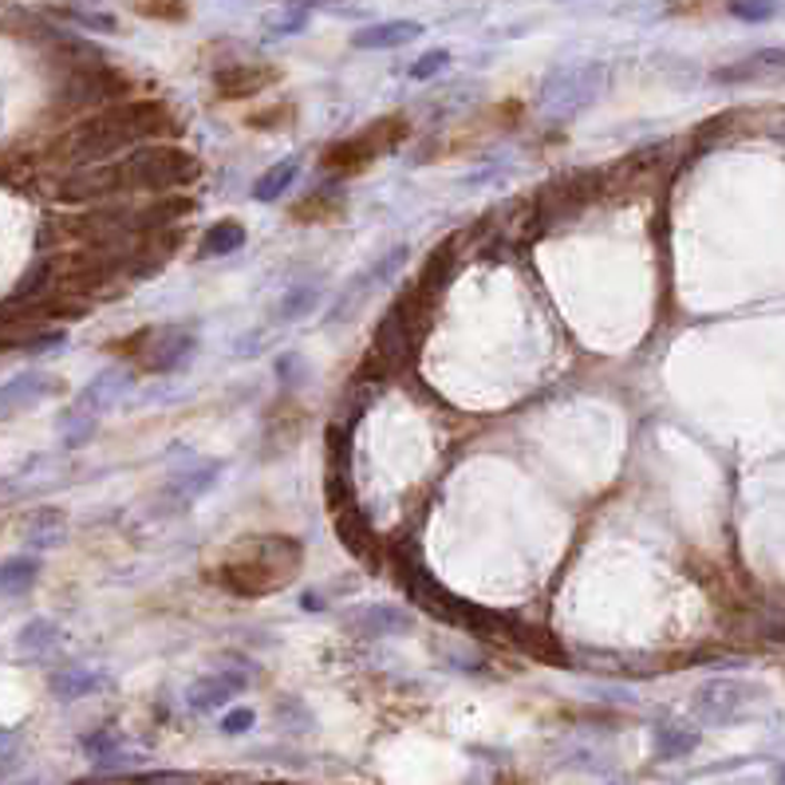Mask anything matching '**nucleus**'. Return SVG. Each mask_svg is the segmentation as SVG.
Returning a JSON list of instances; mask_svg holds the SVG:
<instances>
[{
	"label": "nucleus",
	"instance_id": "obj_3",
	"mask_svg": "<svg viewBox=\"0 0 785 785\" xmlns=\"http://www.w3.org/2000/svg\"><path fill=\"white\" fill-rule=\"evenodd\" d=\"M119 166V186L122 194H170L190 186L198 178V158L190 150L174 147V143H147V147H135L130 155L115 158Z\"/></svg>",
	"mask_w": 785,
	"mask_h": 785
},
{
	"label": "nucleus",
	"instance_id": "obj_19",
	"mask_svg": "<svg viewBox=\"0 0 785 785\" xmlns=\"http://www.w3.org/2000/svg\"><path fill=\"white\" fill-rule=\"evenodd\" d=\"M699 746V734L687 730V726H659L656 730V758H683V754H690Z\"/></svg>",
	"mask_w": 785,
	"mask_h": 785
},
{
	"label": "nucleus",
	"instance_id": "obj_9",
	"mask_svg": "<svg viewBox=\"0 0 785 785\" xmlns=\"http://www.w3.org/2000/svg\"><path fill=\"white\" fill-rule=\"evenodd\" d=\"M403 265H406V249H395V253H387V257H380V261H375L372 268H363V273L355 276L352 285H347V293L336 301V308H332V324H340V320H344L347 312H355V308H360V304L367 301V296H372L380 285H387L391 276H395Z\"/></svg>",
	"mask_w": 785,
	"mask_h": 785
},
{
	"label": "nucleus",
	"instance_id": "obj_24",
	"mask_svg": "<svg viewBox=\"0 0 785 785\" xmlns=\"http://www.w3.org/2000/svg\"><path fill=\"white\" fill-rule=\"evenodd\" d=\"M340 214V202H328L324 194H308L301 206L293 209L296 222H328V217Z\"/></svg>",
	"mask_w": 785,
	"mask_h": 785
},
{
	"label": "nucleus",
	"instance_id": "obj_18",
	"mask_svg": "<svg viewBox=\"0 0 785 785\" xmlns=\"http://www.w3.org/2000/svg\"><path fill=\"white\" fill-rule=\"evenodd\" d=\"M48 383L52 380H40V375H20V380H12L9 387H0V414H9L12 406L20 403H36L40 395H48Z\"/></svg>",
	"mask_w": 785,
	"mask_h": 785
},
{
	"label": "nucleus",
	"instance_id": "obj_31",
	"mask_svg": "<svg viewBox=\"0 0 785 785\" xmlns=\"http://www.w3.org/2000/svg\"><path fill=\"white\" fill-rule=\"evenodd\" d=\"M285 115H288V107H276V111H265V115H253V127H273V122L276 119H285Z\"/></svg>",
	"mask_w": 785,
	"mask_h": 785
},
{
	"label": "nucleus",
	"instance_id": "obj_5",
	"mask_svg": "<svg viewBox=\"0 0 785 785\" xmlns=\"http://www.w3.org/2000/svg\"><path fill=\"white\" fill-rule=\"evenodd\" d=\"M406 138V119L403 115H387V119H375L367 130H360L355 138H340L324 150V166L332 174H360L375 163L380 155H387L391 147H399Z\"/></svg>",
	"mask_w": 785,
	"mask_h": 785
},
{
	"label": "nucleus",
	"instance_id": "obj_28",
	"mask_svg": "<svg viewBox=\"0 0 785 785\" xmlns=\"http://www.w3.org/2000/svg\"><path fill=\"white\" fill-rule=\"evenodd\" d=\"M730 12L743 20H766V17H774V4H769V0H734Z\"/></svg>",
	"mask_w": 785,
	"mask_h": 785
},
{
	"label": "nucleus",
	"instance_id": "obj_2",
	"mask_svg": "<svg viewBox=\"0 0 785 785\" xmlns=\"http://www.w3.org/2000/svg\"><path fill=\"white\" fill-rule=\"evenodd\" d=\"M301 565L304 549L296 537H242L217 569V580L237 596H268L281 592Z\"/></svg>",
	"mask_w": 785,
	"mask_h": 785
},
{
	"label": "nucleus",
	"instance_id": "obj_20",
	"mask_svg": "<svg viewBox=\"0 0 785 785\" xmlns=\"http://www.w3.org/2000/svg\"><path fill=\"white\" fill-rule=\"evenodd\" d=\"M316 301H320L316 285H293L285 296H281V304H276V320H285V324L304 320L312 308H316Z\"/></svg>",
	"mask_w": 785,
	"mask_h": 785
},
{
	"label": "nucleus",
	"instance_id": "obj_17",
	"mask_svg": "<svg viewBox=\"0 0 785 785\" xmlns=\"http://www.w3.org/2000/svg\"><path fill=\"white\" fill-rule=\"evenodd\" d=\"M245 245V225L242 222H217L206 229V237H202V253L206 257H229V253H237Z\"/></svg>",
	"mask_w": 785,
	"mask_h": 785
},
{
	"label": "nucleus",
	"instance_id": "obj_32",
	"mask_svg": "<svg viewBox=\"0 0 785 785\" xmlns=\"http://www.w3.org/2000/svg\"><path fill=\"white\" fill-rule=\"evenodd\" d=\"M304 28V12H296V17H285L276 20V32H301Z\"/></svg>",
	"mask_w": 785,
	"mask_h": 785
},
{
	"label": "nucleus",
	"instance_id": "obj_27",
	"mask_svg": "<svg viewBox=\"0 0 785 785\" xmlns=\"http://www.w3.org/2000/svg\"><path fill=\"white\" fill-rule=\"evenodd\" d=\"M48 644H56V628L52 624H43V620H36V624H28L24 628V639H20V648H28V651H40V648H48Z\"/></svg>",
	"mask_w": 785,
	"mask_h": 785
},
{
	"label": "nucleus",
	"instance_id": "obj_4",
	"mask_svg": "<svg viewBox=\"0 0 785 785\" xmlns=\"http://www.w3.org/2000/svg\"><path fill=\"white\" fill-rule=\"evenodd\" d=\"M431 301H434V293H426L423 285H414L387 308L380 332H375V347H380V360L387 363V367H403L414 355V347L423 340Z\"/></svg>",
	"mask_w": 785,
	"mask_h": 785
},
{
	"label": "nucleus",
	"instance_id": "obj_25",
	"mask_svg": "<svg viewBox=\"0 0 785 785\" xmlns=\"http://www.w3.org/2000/svg\"><path fill=\"white\" fill-rule=\"evenodd\" d=\"M442 68H450V52H447V48H431V52H423L419 60L411 63V71H406V76L423 84V79H434V76H439Z\"/></svg>",
	"mask_w": 785,
	"mask_h": 785
},
{
	"label": "nucleus",
	"instance_id": "obj_23",
	"mask_svg": "<svg viewBox=\"0 0 785 785\" xmlns=\"http://www.w3.org/2000/svg\"><path fill=\"white\" fill-rule=\"evenodd\" d=\"M32 580H36V561H28V557L0 565V588H4V592H24Z\"/></svg>",
	"mask_w": 785,
	"mask_h": 785
},
{
	"label": "nucleus",
	"instance_id": "obj_26",
	"mask_svg": "<svg viewBox=\"0 0 785 785\" xmlns=\"http://www.w3.org/2000/svg\"><path fill=\"white\" fill-rule=\"evenodd\" d=\"M276 375L285 383H304V375H308V363H304L301 352H288L276 360Z\"/></svg>",
	"mask_w": 785,
	"mask_h": 785
},
{
	"label": "nucleus",
	"instance_id": "obj_11",
	"mask_svg": "<svg viewBox=\"0 0 785 785\" xmlns=\"http://www.w3.org/2000/svg\"><path fill=\"white\" fill-rule=\"evenodd\" d=\"M347 628L360 631L367 639H380V636H403V631L414 628V616L406 608H395V605H367L360 612L347 616Z\"/></svg>",
	"mask_w": 785,
	"mask_h": 785
},
{
	"label": "nucleus",
	"instance_id": "obj_1",
	"mask_svg": "<svg viewBox=\"0 0 785 785\" xmlns=\"http://www.w3.org/2000/svg\"><path fill=\"white\" fill-rule=\"evenodd\" d=\"M174 130V119L166 104L155 99H122L104 111L87 115L71 130L56 138V147L48 150V163L63 166V170H84V166L115 163V158L130 155L135 147H147V138Z\"/></svg>",
	"mask_w": 785,
	"mask_h": 785
},
{
	"label": "nucleus",
	"instance_id": "obj_7",
	"mask_svg": "<svg viewBox=\"0 0 785 785\" xmlns=\"http://www.w3.org/2000/svg\"><path fill=\"white\" fill-rule=\"evenodd\" d=\"M754 690L738 679H710L695 690V715L710 726H723V723H734V718L743 715L746 703H750Z\"/></svg>",
	"mask_w": 785,
	"mask_h": 785
},
{
	"label": "nucleus",
	"instance_id": "obj_6",
	"mask_svg": "<svg viewBox=\"0 0 785 785\" xmlns=\"http://www.w3.org/2000/svg\"><path fill=\"white\" fill-rule=\"evenodd\" d=\"M194 347H198V332H194V324H163V328H147V344H143V352H138V367L150 375H170L190 360Z\"/></svg>",
	"mask_w": 785,
	"mask_h": 785
},
{
	"label": "nucleus",
	"instance_id": "obj_33",
	"mask_svg": "<svg viewBox=\"0 0 785 785\" xmlns=\"http://www.w3.org/2000/svg\"><path fill=\"white\" fill-rule=\"evenodd\" d=\"M304 608H308V612H316V608H324V600H320L316 592H304Z\"/></svg>",
	"mask_w": 785,
	"mask_h": 785
},
{
	"label": "nucleus",
	"instance_id": "obj_34",
	"mask_svg": "<svg viewBox=\"0 0 785 785\" xmlns=\"http://www.w3.org/2000/svg\"><path fill=\"white\" fill-rule=\"evenodd\" d=\"M777 785H785V766H782V769H777Z\"/></svg>",
	"mask_w": 785,
	"mask_h": 785
},
{
	"label": "nucleus",
	"instance_id": "obj_10",
	"mask_svg": "<svg viewBox=\"0 0 785 785\" xmlns=\"http://www.w3.org/2000/svg\"><path fill=\"white\" fill-rule=\"evenodd\" d=\"M276 79H281V71L268 68V63H229L214 76V87L222 99H249L273 87Z\"/></svg>",
	"mask_w": 785,
	"mask_h": 785
},
{
	"label": "nucleus",
	"instance_id": "obj_29",
	"mask_svg": "<svg viewBox=\"0 0 785 785\" xmlns=\"http://www.w3.org/2000/svg\"><path fill=\"white\" fill-rule=\"evenodd\" d=\"M249 726H253V710H245V707L225 710V718H222V730L225 734H245Z\"/></svg>",
	"mask_w": 785,
	"mask_h": 785
},
{
	"label": "nucleus",
	"instance_id": "obj_15",
	"mask_svg": "<svg viewBox=\"0 0 785 785\" xmlns=\"http://www.w3.org/2000/svg\"><path fill=\"white\" fill-rule=\"evenodd\" d=\"M301 178V163L296 158H285V163L268 166L257 181H253V198L257 202H276L281 194H288V186Z\"/></svg>",
	"mask_w": 785,
	"mask_h": 785
},
{
	"label": "nucleus",
	"instance_id": "obj_22",
	"mask_svg": "<svg viewBox=\"0 0 785 785\" xmlns=\"http://www.w3.org/2000/svg\"><path fill=\"white\" fill-rule=\"evenodd\" d=\"M96 687H99V675H87V671H79V667H71V671L52 679V690L60 699H79V695H87V690H96Z\"/></svg>",
	"mask_w": 785,
	"mask_h": 785
},
{
	"label": "nucleus",
	"instance_id": "obj_14",
	"mask_svg": "<svg viewBox=\"0 0 785 785\" xmlns=\"http://www.w3.org/2000/svg\"><path fill=\"white\" fill-rule=\"evenodd\" d=\"M242 690H245V675H237V671L206 675V679H198L190 687V707L194 710H217L234 699V695H242Z\"/></svg>",
	"mask_w": 785,
	"mask_h": 785
},
{
	"label": "nucleus",
	"instance_id": "obj_35",
	"mask_svg": "<svg viewBox=\"0 0 785 785\" xmlns=\"http://www.w3.org/2000/svg\"><path fill=\"white\" fill-rule=\"evenodd\" d=\"M730 785H762V782H730Z\"/></svg>",
	"mask_w": 785,
	"mask_h": 785
},
{
	"label": "nucleus",
	"instance_id": "obj_8",
	"mask_svg": "<svg viewBox=\"0 0 785 785\" xmlns=\"http://www.w3.org/2000/svg\"><path fill=\"white\" fill-rule=\"evenodd\" d=\"M600 79H605L600 63L565 68V71H557V76H549L541 99H544V107H565V111H569V107H585V104H592V96L600 91Z\"/></svg>",
	"mask_w": 785,
	"mask_h": 785
},
{
	"label": "nucleus",
	"instance_id": "obj_21",
	"mask_svg": "<svg viewBox=\"0 0 785 785\" xmlns=\"http://www.w3.org/2000/svg\"><path fill=\"white\" fill-rule=\"evenodd\" d=\"M130 9H135L138 17L170 20V24H178V20L190 17V4H186V0H130Z\"/></svg>",
	"mask_w": 785,
	"mask_h": 785
},
{
	"label": "nucleus",
	"instance_id": "obj_16",
	"mask_svg": "<svg viewBox=\"0 0 785 785\" xmlns=\"http://www.w3.org/2000/svg\"><path fill=\"white\" fill-rule=\"evenodd\" d=\"M217 474H222V462H202V467L181 470V474L170 482V493H178V501H186V506H190L194 498H202L206 490H214Z\"/></svg>",
	"mask_w": 785,
	"mask_h": 785
},
{
	"label": "nucleus",
	"instance_id": "obj_30",
	"mask_svg": "<svg viewBox=\"0 0 785 785\" xmlns=\"http://www.w3.org/2000/svg\"><path fill=\"white\" fill-rule=\"evenodd\" d=\"M135 785H198V777H190V774H150V777H143V782H135Z\"/></svg>",
	"mask_w": 785,
	"mask_h": 785
},
{
	"label": "nucleus",
	"instance_id": "obj_13",
	"mask_svg": "<svg viewBox=\"0 0 785 785\" xmlns=\"http://www.w3.org/2000/svg\"><path fill=\"white\" fill-rule=\"evenodd\" d=\"M718 84H758V79H785V48H766L754 52L750 60L730 63L715 71Z\"/></svg>",
	"mask_w": 785,
	"mask_h": 785
},
{
	"label": "nucleus",
	"instance_id": "obj_12",
	"mask_svg": "<svg viewBox=\"0 0 785 785\" xmlns=\"http://www.w3.org/2000/svg\"><path fill=\"white\" fill-rule=\"evenodd\" d=\"M423 24L419 20H383V24H367L360 32H352V48L360 52H391V48H403V43L419 40Z\"/></svg>",
	"mask_w": 785,
	"mask_h": 785
}]
</instances>
